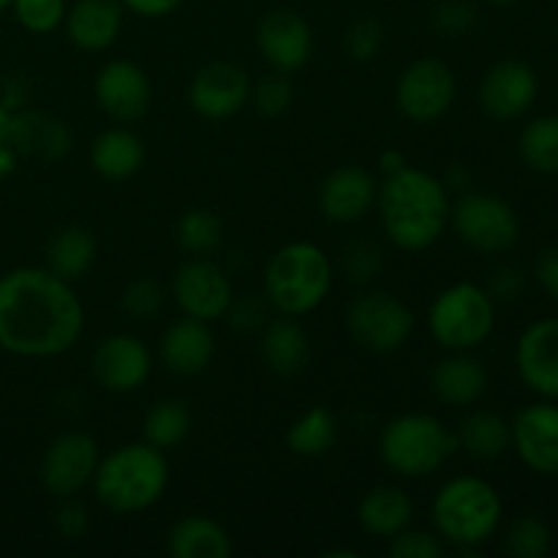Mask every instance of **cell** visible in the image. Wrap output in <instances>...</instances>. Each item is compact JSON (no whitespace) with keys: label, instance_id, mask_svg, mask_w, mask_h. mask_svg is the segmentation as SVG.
Instances as JSON below:
<instances>
[{"label":"cell","instance_id":"cell-1","mask_svg":"<svg viewBox=\"0 0 558 558\" xmlns=\"http://www.w3.org/2000/svg\"><path fill=\"white\" fill-rule=\"evenodd\" d=\"M85 332V305L74 283L49 267H14L0 276V349L16 357L65 354Z\"/></svg>","mask_w":558,"mask_h":558},{"label":"cell","instance_id":"cell-2","mask_svg":"<svg viewBox=\"0 0 558 558\" xmlns=\"http://www.w3.org/2000/svg\"><path fill=\"white\" fill-rule=\"evenodd\" d=\"M374 207L387 240L396 248L420 254L439 243L447 232L452 199L439 178L409 163L403 172L385 178Z\"/></svg>","mask_w":558,"mask_h":558},{"label":"cell","instance_id":"cell-3","mask_svg":"<svg viewBox=\"0 0 558 558\" xmlns=\"http://www.w3.org/2000/svg\"><path fill=\"white\" fill-rule=\"evenodd\" d=\"M167 452L147 441L114 447L98 461L93 494L104 510L114 515H136L163 499L169 488Z\"/></svg>","mask_w":558,"mask_h":558},{"label":"cell","instance_id":"cell-4","mask_svg":"<svg viewBox=\"0 0 558 558\" xmlns=\"http://www.w3.org/2000/svg\"><path fill=\"white\" fill-rule=\"evenodd\" d=\"M430 518L447 548L472 554L490 537H496L505 518V505H501L499 490L488 480L463 474V477L447 480L436 490Z\"/></svg>","mask_w":558,"mask_h":558},{"label":"cell","instance_id":"cell-5","mask_svg":"<svg viewBox=\"0 0 558 558\" xmlns=\"http://www.w3.org/2000/svg\"><path fill=\"white\" fill-rule=\"evenodd\" d=\"M332 289V262L308 240L287 243L270 256L265 267V289L270 308L281 316L311 314L327 300Z\"/></svg>","mask_w":558,"mask_h":558},{"label":"cell","instance_id":"cell-6","mask_svg":"<svg viewBox=\"0 0 558 558\" xmlns=\"http://www.w3.org/2000/svg\"><path fill=\"white\" fill-rule=\"evenodd\" d=\"M458 452V439L439 417L425 412L398 414L381 428L379 458L390 472L423 480L439 472Z\"/></svg>","mask_w":558,"mask_h":558},{"label":"cell","instance_id":"cell-7","mask_svg":"<svg viewBox=\"0 0 558 558\" xmlns=\"http://www.w3.org/2000/svg\"><path fill=\"white\" fill-rule=\"evenodd\" d=\"M496 330V303L485 287L458 281L436 294L428 308V332L447 352H472Z\"/></svg>","mask_w":558,"mask_h":558},{"label":"cell","instance_id":"cell-8","mask_svg":"<svg viewBox=\"0 0 558 558\" xmlns=\"http://www.w3.org/2000/svg\"><path fill=\"white\" fill-rule=\"evenodd\" d=\"M450 223L458 240L480 254H505L521 240V218L515 207L494 194L466 191L452 205Z\"/></svg>","mask_w":558,"mask_h":558},{"label":"cell","instance_id":"cell-9","mask_svg":"<svg viewBox=\"0 0 558 558\" xmlns=\"http://www.w3.org/2000/svg\"><path fill=\"white\" fill-rule=\"evenodd\" d=\"M347 330L363 349L390 354L407 347L414 332V314L392 292H363L347 305Z\"/></svg>","mask_w":558,"mask_h":558},{"label":"cell","instance_id":"cell-10","mask_svg":"<svg viewBox=\"0 0 558 558\" xmlns=\"http://www.w3.org/2000/svg\"><path fill=\"white\" fill-rule=\"evenodd\" d=\"M456 71L441 58H417L396 82V104L407 120L430 125L445 118L456 104Z\"/></svg>","mask_w":558,"mask_h":558},{"label":"cell","instance_id":"cell-11","mask_svg":"<svg viewBox=\"0 0 558 558\" xmlns=\"http://www.w3.org/2000/svg\"><path fill=\"white\" fill-rule=\"evenodd\" d=\"M101 452L85 430H65L54 436L41 458V485L52 499H69L93 483Z\"/></svg>","mask_w":558,"mask_h":558},{"label":"cell","instance_id":"cell-12","mask_svg":"<svg viewBox=\"0 0 558 558\" xmlns=\"http://www.w3.org/2000/svg\"><path fill=\"white\" fill-rule=\"evenodd\" d=\"M172 298L178 308L183 311V316L216 322L223 319V314H227L234 289L221 265H216L207 256H191L189 262H183L174 270Z\"/></svg>","mask_w":558,"mask_h":558},{"label":"cell","instance_id":"cell-13","mask_svg":"<svg viewBox=\"0 0 558 558\" xmlns=\"http://www.w3.org/2000/svg\"><path fill=\"white\" fill-rule=\"evenodd\" d=\"M90 374L98 387L114 396L136 392L153 374V354L140 336L112 332L90 354Z\"/></svg>","mask_w":558,"mask_h":558},{"label":"cell","instance_id":"cell-14","mask_svg":"<svg viewBox=\"0 0 558 558\" xmlns=\"http://www.w3.org/2000/svg\"><path fill=\"white\" fill-rule=\"evenodd\" d=\"M248 71L229 60H213L202 65L189 85V104L199 118L205 120H229L243 112L251 101Z\"/></svg>","mask_w":558,"mask_h":558},{"label":"cell","instance_id":"cell-15","mask_svg":"<svg viewBox=\"0 0 558 558\" xmlns=\"http://www.w3.org/2000/svg\"><path fill=\"white\" fill-rule=\"evenodd\" d=\"M93 98L109 120L120 125L136 123L147 114L153 85L145 69L131 60H109L93 80Z\"/></svg>","mask_w":558,"mask_h":558},{"label":"cell","instance_id":"cell-16","mask_svg":"<svg viewBox=\"0 0 558 558\" xmlns=\"http://www.w3.org/2000/svg\"><path fill=\"white\" fill-rule=\"evenodd\" d=\"M539 96L537 71L515 58L499 60L480 80V107L496 123L523 118Z\"/></svg>","mask_w":558,"mask_h":558},{"label":"cell","instance_id":"cell-17","mask_svg":"<svg viewBox=\"0 0 558 558\" xmlns=\"http://www.w3.org/2000/svg\"><path fill=\"white\" fill-rule=\"evenodd\" d=\"M256 47L272 71L292 76L308 65L314 52V33L305 16L287 5H278L267 11L256 25Z\"/></svg>","mask_w":558,"mask_h":558},{"label":"cell","instance_id":"cell-18","mask_svg":"<svg viewBox=\"0 0 558 558\" xmlns=\"http://www.w3.org/2000/svg\"><path fill=\"white\" fill-rule=\"evenodd\" d=\"M510 428L518 458L543 477H558V403L539 401L521 409Z\"/></svg>","mask_w":558,"mask_h":558},{"label":"cell","instance_id":"cell-19","mask_svg":"<svg viewBox=\"0 0 558 558\" xmlns=\"http://www.w3.org/2000/svg\"><path fill=\"white\" fill-rule=\"evenodd\" d=\"M515 368L529 390L545 401H558V319H537L521 332Z\"/></svg>","mask_w":558,"mask_h":558},{"label":"cell","instance_id":"cell-20","mask_svg":"<svg viewBox=\"0 0 558 558\" xmlns=\"http://www.w3.org/2000/svg\"><path fill=\"white\" fill-rule=\"evenodd\" d=\"M379 183L363 167H338L322 180L319 210L332 223H354L376 205Z\"/></svg>","mask_w":558,"mask_h":558},{"label":"cell","instance_id":"cell-21","mask_svg":"<svg viewBox=\"0 0 558 558\" xmlns=\"http://www.w3.org/2000/svg\"><path fill=\"white\" fill-rule=\"evenodd\" d=\"M158 357L163 368L172 371L174 376H196L210 368L216 357V336L210 330V322L194 319V316L172 322L161 332Z\"/></svg>","mask_w":558,"mask_h":558},{"label":"cell","instance_id":"cell-22","mask_svg":"<svg viewBox=\"0 0 558 558\" xmlns=\"http://www.w3.org/2000/svg\"><path fill=\"white\" fill-rule=\"evenodd\" d=\"M9 145L14 147L16 156L54 163L69 156L74 140H71V129L65 120L41 112V109H16L14 120H11Z\"/></svg>","mask_w":558,"mask_h":558},{"label":"cell","instance_id":"cell-23","mask_svg":"<svg viewBox=\"0 0 558 558\" xmlns=\"http://www.w3.org/2000/svg\"><path fill=\"white\" fill-rule=\"evenodd\" d=\"M123 3L120 0H74L65 11V36L82 52H104L123 31Z\"/></svg>","mask_w":558,"mask_h":558},{"label":"cell","instance_id":"cell-24","mask_svg":"<svg viewBox=\"0 0 558 558\" xmlns=\"http://www.w3.org/2000/svg\"><path fill=\"white\" fill-rule=\"evenodd\" d=\"M488 390V371L469 352H450L430 371V392L445 407H474Z\"/></svg>","mask_w":558,"mask_h":558},{"label":"cell","instance_id":"cell-25","mask_svg":"<svg viewBox=\"0 0 558 558\" xmlns=\"http://www.w3.org/2000/svg\"><path fill=\"white\" fill-rule=\"evenodd\" d=\"M259 352L272 376L292 379V376H298L308 365L311 343L294 316L278 314L276 319H270L262 327Z\"/></svg>","mask_w":558,"mask_h":558},{"label":"cell","instance_id":"cell-26","mask_svg":"<svg viewBox=\"0 0 558 558\" xmlns=\"http://www.w3.org/2000/svg\"><path fill=\"white\" fill-rule=\"evenodd\" d=\"M414 501L398 485H376L360 499L357 523L365 534L376 539H392L412 526Z\"/></svg>","mask_w":558,"mask_h":558},{"label":"cell","instance_id":"cell-27","mask_svg":"<svg viewBox=\"0 0 558 558\" xmlns=\"http://www.w3.org/2000/svg\"><path fill=\"white\" fill-rule=\"evenodd\" d=\"M145 163V142L125 125L101 131L90 142V167L104 180H129Z\"/></svg>","mask_w":558,"mask_h":558},{"label":"cell","instance_id":"cell-28","mask_svg":"<svg viewBox=\"0 0 558 558\" xmlns=\"http://www.w3.org/2000/svg\"><path fill=\"white\" fill-rule=\"evenodd\" d=\"M167 550L174 558H227L232 554V537L213 518L185 515L169 529Z\"/></svg>","mask_w":558,"mask_h":558},{"label":"cell","instance_id":"cell-29","mask_svg":"<svg viewBox=\"0 0 558 558\" xmlns=\"http://www.w3.org/2000/svg\"><path fill=\"white\" fill-rule=\"evenodd\" d=\"M98 243L90 229L71 223V227L58 229L47 243V267L60 276L63 281L76 283L90 272L96 262Z\"/></svg>","mask_w":558,"mask_h":558},{"label":"cell","instance_id":"cell-30","mask_svg":"<svg viewBox=\"0 0 558 558\" xmlns=\"http://www.w3.org/2000/svg\"><path fill=\"white\" fill-rule=\"evenodd\" d=\"M456 439L458 450H463L466 456L477 458V461H496L512 447V428L501 414L477 409L461 420Z\"/></svg>","mask_w":558,"mask_h":558},{"label":"cell","instance_id":"cell-31","mask_svg":"<svg viewBox=\"0 0 558 558\" xmlns=\"http://www.w3.org/2000/svg\"><path fill=\"white\" fill-rule=\"evenodd\" d=\"M191 417L189 403L180 401V398H161L150 407V412L142 420V436H145L147 445L158 447V450H172V447L183 445L185 436L191 434Z\"/></svg>","mask_w":558,"mask_h":558},{"label":"cell","instance_id":"cell-32","mask_svg":"<svg viewBox=\"0 0 558 558\" xmlns=\"http://www.w3.org/2000/svg\"><path fill=\"white\" fill-rule=\"evenodd\" d=\"M338 423L327 407H311L289 425L287 447L300 458H319L336 445Z\"/></svg>","mask_w":558,"mask_h":558},{"label":"cell","instance_id":"cell-33","mask_svg":"<svg viewBox=\"0 0 558 558\" xmlns=\"http://www.w3.org/2000/svg\"><path fill=\"white\" fill-rule=\"evenodd\" d=\"M523 163L539 174H558V114L529 120L518 140Z\"/></svg>","mask_w":558,"mask_h":558},{"label":"cell","instance_id":"cell-34","mask_svg":"<svg viewBox=\"0 0 558 558\" xmlns=\"http://www.w3.org/2000/svg\"><path fill=\"white\" fill-rule=\"evenodd\" d=\"M223 238V223L207 207H191L183 216L178 218L174 227V240L180 248L191 256H207L221 245Z\"/></svg>","mask_w":558,"mask_h":558},{"label":"cell","instance_id":"cell-35","mask_svg":"<svg viewBox=\"0 0 558 558\" xmlns=\"http://www.w3.org/2000/svg\"><path fill=\"white\" fill-rule=\"evenodd\" d=\"M554 545L548 523L539 515H521L505 534V550L515 558H545Z\"/></svg>","mask_w":558,"mask_h":558},{"label":"cell","instance_id":"cell-36","mask_svg":"<svg viewBox=\"0 0 558 558\" xmlns=\"http://www.w3.org/2000/svg\"><path fill=\"white\" fill-rule=\"evenodd\" d=\"M341 270L357 287L374 283L385 270V251L368 238L349 240L341 251Z\"/></svg>","mask_w":558,"mask_h":558},{"label":"cell","instance_id":"cell-37","mask_svg":"<svg viewBox=\"0 0 558 558\" xmlns=\"http://www.w3.org/2000/svg\"><path fill=\"white\" fill-rule=\"evenodd\" d=\"M163 303H167V292L150 276L129 281L120 294V311L134 322H153L163 311Z\"/></svg>","mask_w":558,"mask_h":558},{"label":"cell","instance_id":"cell-38","mask_svg":"<svg viewBox=\"0 0 558 558\" xmlns=\"http://www.w3.org/2000/svg\"><path fill=\"white\" fill-rule=\"evenodd\" d=\"M11 11L25 31L47 36L63 25L69 3L65 0H11Z\"/></svg>","mask_w":558,"mask_h":558},{"label":"cell","instance_id":"cell-39","mask_svg":"<svg viewBox=\"0 0 558 558\" xmlns=\"http://www.w3.org/2000/svg\"><path fill=\"white\" fill-rule=\"evenodd\" d=\"M343 52L354 63H371L385 47V25L376 16H360L343 31Z\"/></svg>","mask_w":558,"mask_h":558},{"label":"cell","instance_id":"cell-40","mask_svg":"<svg viewBox=\"0 0 558 558\" xmlns=\"http://www.w3.org/2000/svg\"><path fill=\"white\" fill-rule=\"evenodd\" d=\"M480 9L474 0H439L430 11V27L445 38H461L477 25Z\"/></svg>","mask_w":558,"mask_h":558},{"label":"cell","instance_id":"cell-41","mask_svg":"<svg viewBox=\"0 0 558 558\" xmlns=\"http://www.w3.org/2000/svg\"><path fill=\"white\" fill-rule=\"evenodd\" d=\"M251 101L256 104L265 118H281L294 101V85L289 80V74L281 71H270V74L262 76L254 87H251Z\"/></svg>","mask_w":558,"mask_h":558},{"label":"cell","instance_id":"cell-42","mask_svg":"<svg viewBox=\"0 0 558 558\" xmlns=\"http://www.w3.org/2000/svg\"><path fill=\"white\" fill-rule=\"evenodd\" d=\"M270 303H267L265 294H234L232 303H229L227 325L232 327L234 332H243V336H251V332L259 330L270 322Z\"/></svg>","mask_w":558,"mask_h":558},{"label":"cell","instance_id":"cell-43","mask_svg":"<svg viewBox=\"0 0 558 558\" xmlns=\"http://www.w3.org/2000/svg\"><path fill=\"white\" fill-rule=\"evenodd\" d=\"M387 554L392 558H441L447 554V545L436 532H420L409 526L390 539Z\"/></svg>","mask_w":558,"mask_h":558},{"label":"cell","instance_id":"cell-44","mask_svg":"<svg viewBox=\"0 0 558 558\" xmlns=\"http://www.w3.org/2000/svg\"><path fill=\"white\" fill-rule=\"evenodd\" d=\"M60 505L54 507L52 526L54 532L63 539H80L85 537L87 526H90V515H87L85 505L76 501V496H69V499H58Z\"/></svg>","mask_w":558,"mask_h":558},{"label":"cell","instance_id":"cell-45","mask_svg":"<svg viewBox=\"0 0 558 558\" xmlns=\"http://www.w3.org/2000/svg\"><path fill=\"white\" fill-rule=\"evenodd\" d=\"M523 289H526V276H523V270H518L512 265H499L496 270H490L488 283H485V292L490 294V300L496 305L515 303L523 294Z\"/></svg>","mask_w":558,"mask_h":558},{"label":"cell","instance_id":"cell-46","mask_svg":"<svg viewBox=\"0 0 558 558\" xmlns=\"http://www.w3.org/2000/svg\"><path fill=\"white\" fill-rule=\"evenodd\" d=\"M125 11L136 16H145V20H161V16L174 14L185 0H120Z\"/></svg>","mask_w":558,"mask_h":558},{"label":"cell","instance_id":"cell-47","mask_svg":"<svg viewBox=\"0 0 558 558\" xmlns=\"http://www.w3.org/2000/svg\"><path fill=\"white\" fill-rule=\"evenodd\" d=\"M537 278L545 292L558 303V248L545 251L537 262Z\"/></svg>","mask_w":558,"mask_h":558},{"label":"cell","instance_id":"cell-48","mask_svg":"<svg viewBox=\"0 0 558 558\" xmlns=\"http://www.w3.org/2000/svg\"><path fill=\"white\" fill-rule=\"evenodd\" d=\"M25 98H27L25 80H22V76H9V80L3 82V96H0V101H3L11 112H16V109L25 104Z\"/></svg>","mask_w":558,"mask_h":558},{"label":"cell","instance_id":"cell-49","mask_svg":"<svg viewBox=\"0 0 558 558\" xmlns=\"http://www.w3.org/2000/svg\"><path fill=\"white\" fill-rule=\"evenodd\" d=\"M441 183H445V189L450 191V194L452 191H456V194H466L469 185H472V172H469L463 163H452V167L447 169V174Z\"/></svg>","mask_w":558,"mask_h":558},{"label":"cell","instance_id":"cell-50","mask_svg":"<svg viewBox=\"0 0 558 558\" xmlns=\"http://www.w3.org/2000/svg\"><path fill=\"white\" fill-rule=\"evenodd\" d=\"M407 167H409V158L403 156L401 150H385L379 156V169H381V174H385V178L403 172Z\"/></svg>","mask_w":558,"mask_h":558},{"label":"cell","instance_id":"cell-51","mask_svg":"<svg viewBox=\"0 0 558 558\" xmlns=\"http://www.w3.org/2000/svg\"><path fill=\"white\" fill-rule=\"evenodd\" d=\"M16 161H20L16 150L9 142H3V145H0V180L11 178V174L16 172Z\"/></svg>","mask_w":558,"mask_h":558},{"label":"cell","instance_id":"cell-52","mask_svg":"<svg viewBox=\"0 0 558 558\" xmlns=\"http://www.w3.org/2000/svg\"><path fill=\"white\" fill-rule=\"evenodd\" d=\"M11 120H14V112H11V109L0 101V145H3V142H9Z\"/></svg>","mask_w":558,"mask_h":558},{"label":"cell","instance_id":"cell-53","mask_svg":"<svg viewBox=\"0 0 558 558\" xmlns=\"http://www.w3.org/2000/svg\"><path fill=\"white\" fill-rule=\"evenodd\" d=\"M485 3L499 5V9H507V5H515V3H521V0H485Z\"/></svg>","mask_w":558,"mask_h":558},{"label":"cell","instance_id":"cell-54","mask_svg":"<svg viewBox=\"0 0 558 558\" xmlns=\"http://www.w3.org/2000/svg\"><path fill=\"white\" fill-rule=\"evenodd\" d=\"M5 9H11V0H0V11H5Z\"/></svg>","mask_w":558,"mask_h":558}]
</instances>
